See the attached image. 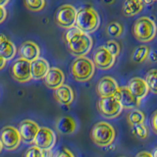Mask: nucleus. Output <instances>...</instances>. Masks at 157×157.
I'll use <instances>...</instances> for the list:
<instances>
[{
    "label": "nucleus",
    "instance_id": "3",
    "mask_svg": "<svg viewBox=\"0 0 157 157\" xmlns=\"http://www.w3.org/2000/svg\"><path fill=\"white\" fill-rule=\"evenodd\" d=\"M116 132L114 128L106 122H98L92 128L90 137L94 144L100 147H107L113 144Z\"/></svg>",
    "mask_w": 157,
    "mask_h": 157
},
{
    "label": "nucleus",
    "instance_id": "2",
    "mask_svg": "<svg viewBox=\"0 0 157 157\" xmlns=\"http://www.w3.org/2000/svg\"><path fill=\"white\" fill-rule=\"evenodd\" d=\"M100 25L99 15L96 10L90 7H85L77 11L75 27L86 33L95 32Z\"/></svg>",
    "mask_w": 157,
    "mask_h": 157
},
{
    "label": "nucleus",
    "instance_id": "6",
    "mask_svg": "<svg viewBox=\"0 0 157 157\" xmlns=\"http://www.w3.org/2000/svg\"><path fill=\"white\" fill-rule=\"evenodd\" d=\"M97 108L100 114L107 119H113V118L118 117L123 110L120 102L114 95L100 97V99L97 102Z\"/></svg>",
    "mask_w": 157,
    "mask_h": 157
},
{
    "label": "nucleus",
    "instance_id": "23",
    "mask_svg": "<svg viewBox=\"0 0 157 157\" xmlns=\"http://www.w3.org/2000/svg\"><path fill=\"white\" fill-rule=\"evenodd\" d=\"M150 54V48L146 45L137 46L132 55V60L135 63H142L148 58Z\"/></svg>",
    "mask_w": 157,
    "mask_h": 157
},
{
    "label": "nucleus",
    "instance_id": "24",
    "mask_svg": "<svg viewBox=\"0 0 157 157\" xmlns=\"http://www.w3.org/2000/svg\"><path fill=\"white\" fill-rule=\"evenodd\" d=\"M127 120H128V123L132 127L136 125L144 124V122L145 120V116L144 114V112H141L140 110L134 109L128 114Z\"/></svg>",
    "mask_w": 157,
    "mask_h": 157
},
{
    "label": "nucleus",
    "instance_id": "19",
    "mask_svg": "<svg viewBox=\"0 0 157 157\" xmlns=\"http://www.w3.org/2000/svg\"><path fill=\"white\" fill-rule=\"evenodd\" d=\"M54 97L61 105H70L74 100V91L67 85H62L54 90Z\"/></svg>",
    "mask_w": 157,
    "mask_h": 157
},
{
    "label": "nucleus",
    "instance_id": "22",
    "mask_svg": "<svg viewBox=\"0 0 157 157\" xmlns=\"http://www.w3.org/2000/svg\"><path fill=\"white\" fill-rule=\"evenodd\" d=\"M142 8L144 3L141 0H125L123 5V13L127 17H134L141 11Z\"/></svg>",
    "mask_w": 157,
    "mask_h": 157
},
{
    "label": "nucleus",
    "instance_id": "11",
    "mask_svg": "<svg viewBox=\"0 0 157 157\" xmlns=\"http://www.w3.org/2000/svg\"><path fill=\"white\" fill-rule=\"evenodd\" d=\"M115 60L116 57L113 56L104 46H99L95 49L92 62L95 67L101 70H108L114 65Z\"/></svg>",
    "mask_w": 157,
    "mask_h": 157
},
{
    "label": "nucleus",
    "instance_id": "9",
    "mask_svg": "<svg viewBox=\"0 0 157 157\" xmlns=\"http://www.w3.org/2000/svg\"><path fill=\"white\" fill-rule=\"evenodd\" d=\"M11 74L14 80L19 82H27L33 78L31 72V62L22 58L17 59L11 67Z\"/></svg>",
    "mask_w": 157,
    "mask_h": 157
},
{
    "label": "nucleus",
    "instance_id": "18",
    "mask_svg": "<svg viewBox=\"0 0 157 157\" xmlns=\"http://www.w3.org/2000/svg\"><path fill=\"white\" fill-rule=\"evenodd\" d=\"M49 69H50L49 63L44 58L39 57L36 60L31 62L32 77L34 80H41V78H44Z\"/></svg>",
    "mask_w": 157,
    "mask_h": 157
},
{
    "label": "nucleus",
    "instance_id": "30",
    "mask_svg": "<svg viewBox=\"0 0 157 157\" xmlns=\"http://www.w3.org/2000/svg\"><path fill=\"white\" fill-rule=\"evenodd\" d=\"M104 47L114 57H117L120 54V44L115 40H108Z\"/></svg>",
    "mask_w": 157,
    "mask_h": 157
},
{
    "label": "nucleus",
    "instance_id": "37",
    "mask_svg": "<svg viewBox=\"0 0 157 157\" xmlns=\"http://www.w3.org/2000/svg\"><path fill=\"white\" fill-rule=\"evenodd\" d=\"M142 3H145V4H152L155 0H141Z\"/></svg>",
    "mask_w": 157,
    "mask_h": 157
},
{
    "label": "nucleus",
    "instance_id": "31",
    "mask_svg": "<svg viewBox=\"0 0 157 157\" xmlns=\"http://www.w3.org/2000/svg\"><path fill=\"white\" fill-rule=\"evenodd\" d=\"M56 157H75V156H74V154L69 149L63 148L58 152Z\"/></svg>",
    "mask_w": 157,
    "mask_h": 157
},
{
    "label": "nucleus",
    "instance_id": "20",
    "mask_svg": "<svg viewBox=\"0 0 157 157\" xmlns=\"http://www.w3.org/2000/svg\"><path fill=\"white\" fill-rule=\"evenodd\" d=\"M17 53V48L15 44L9 40L5 36H0V55H1L5 60L9 61L12 60Z\"/></svg>",
    "mask_w": 157,
    "mask_h": 157
},
{
    "label": "nucleus",
    "instance_id": "1",
    "mask_svg": "<svg viewBox=\"0 0 157 157\" xmlns=\"http://www.w3.org/2000/svg\"><path fill=\"white\" fill-rule=\"evenodd\" d=\"M65 41L69 51L76 57H82L90 53L92 48V38L88 33L80 31L76 27L68 29L65 33Z\"/></svg>",
    "mask_w": 157,
    "mask_h": 157
},
{
    "label": "nucleus",
    "instance_id": "13",
    "mask_svg": "<svg viewBox=\"0 0 157 157\" xmlns=\"http://www.w3.org/2000/svg\"><path fill=\"white\" fill-rule=\"evenodd\" d=\"M38 130L39 126L37 125V123L32 120H24L20 123L18 131L22 140L27 142V144H33Z\"/></svg>",
    "mask_w": 157,
    "mask_h": 157
},
{
    "label": "nucleus",
    "instance_id": "27",
    "mask_svg": "<svg viewBox=\"0 0 157 157\" xmlns=\"http://www.w3.org/2000/svg\"><path fill=\"white\" fill-rule=\"evenodd\" d=\"M106 33L108 36H110L112 37H119L123 33V27L120 23L112 22L107 26Z\"/></svg>",
    "mask_w": 157,
    "mask_h": 157
},
{
    "label": "nucleus",
    "instance_id": "32",
    "mask_svg": "<svg viewBox=\"0 0 157 157\" xmlns=\"http://www.w3.org/2000/svg\"><path fill=\"white\" fill-rule=\"evenodd\" d=\"M7 17V11L4 7L0 6V24H1Z\"/></svg>",
    "mask_w": 157,
    "mask_h": 157
},
{
    "label": "nucleus",
    "instance_id": "26",
    "mask_svg": "<svg viewBox=\"0 0 157 157\" xmlns=\"http://www.w3.org/2000/svg\"><path fill=\"white\" fill-rule=\"evenodd\" d=\"M25 6L29 11L38 12L45 7V0H24Z\"/></svg>",
    "mask_w": 157,
    "mask_h": 157
},
{
    "label": "nucleus",
    "instance_id": "14",
    "mask_svg": "<svg viewBox=\"0 0 157 157\" xmlns=\"http://www.w3.org/2000/svg\"><path fill=\"white\" fill-rule=\"evenodd\" d=\"M118 88L119 86L115 78L111 77H103L97 83L96 90L100 97H106L115 95Z\"/></svg>",
    "mask_w": 157,
    "mask_h": 157
},
{
    "label": "nucleus",
    "instance_id": "7",
    "mask_svg": "<svg viewBox=\"0 0 157 157\" xmlns=\"http://www.w3.org/2000/svg\"><path fill=\"white\" fill-rule=\"evenodd\" d=\"M78 10L70 4H65L58 9L55 16V22L59 27L70 29L75 27Z\"/></svg>",
    "mask_w": 157,
    "mask_h": 157
},
{
    "label": "nucleus",
    "instance_id": "38",
    "mask_svg": "<svg viewBox=\"0 0 157 157\" xmlns=\"http://www.w3.org/2000/svg\"><path fill=\"white\" fill-rule=\"evenodd\" d=\"M156 154H157V149L155 148L154 151H153V153H152L151 155H152V157H156Z\"/></svg>",
    "mask_w": 157,
    "mask_h": 157
},
{
    "label": "nucleus",
    "instance_id": "28",
    "mask_svg": "<svg viewBox=\"0 0 157 157\" xmlns=\"http://www.w3.org/2000/svg\"><path fill=\"white\" fill-rule=\"evenodd\" d=\"M132 135L140 140H145L148 136V129L144 124H140L132 126Z\"/></svg>",
    "mask_w": 157,
    "mask_h": 157
},
{
    "label": "nucleus",
    "instance_id": "17",
    "mask_svg": "<svg viewBox=\"0 0 157 157\" xmlns=\"http://www.w3.org/2000/svg\"><path fill=\"white\" fill-rule=\"evenodd\" d=\"M128 88L132 93V95L136 97L139 100L144 99L148 94L149 91V88L147 86L145 81L141 78H132L129 82Z\"/></svg>",
    "mask_w": 157,
    "mask_h": 157
},
{
    "label": "nucleus",
    "instance_id": "33",
    "mask_svg": "<svg viewBox=\"0 0 157 157\" xmlns=\"http://www.w3.org/2000/svg\"><path fill=\"white\" fill-rule=\"evenodd\" d=\"M156 118H157V113L154 112V113H153V116H152V119H151V126H152V129H153V131H154L155 132H157Z\"/></svg>",
    "mask_w": 157,
    "mask_h": 157
},
{
    "label": "nucleus",
    "instance_id": "35",
    "mask_svg": "<svg viewBox=\"0 0 157 157\" xmlns=\"http://www.w3.org/2000/svg\"><path fill=\"white\" fill-rule=\"evenodd\" d=\"M6 60H5V59L0 55V70H2V69L5 67V65H6Z\"/></svg>",
    "mask_w": 157,
    "mask_h": 157
},
{
    "label": "nucleus",
    "instance_id": "4",
    "mask_svg": "<svg viewBox=\"0 0 157 157\" xmlns=\"http://www.w3.org/2000/svg\"><path fill=\"white\" fill-rule=\"evenodd\" d=\"M95 66L90 58L78 57L71 65V73L78 82H87L94 75Z\"/></svg>",
    "mask_w": 157,
    "mask_h": 157
},
{
    "label": "nucleus",
    "instance_id": "25",
    "mask_svg": "<svg viewBox=\"0 0 157 157\" xmlns=\"http://www.w3.org/2000/svg\"><path fill=\"white\" fill-rule=\"evenodd\" d=\"M50 150H42L36 146H32L26 151L24 157H51Z\"/></svg>",
    "mask_w": 157,
    "mask_h": 157
},
{
    "label": "nucleus",
    "instance_id": "36",
    "mask_svg": "<svg viewBox=\"0 0 157 157\" xmlns=\"http://www.w3.org/2000/svg\"><path fill=\"white\" fill-rule=\"evenodd\" d=\"M10 2V0H0V6L4 7L5 5H7Z\"/></svg>",
    "mask_w": 157,
    "mask_h": 157
},
{
    "label": "nucleus",
    "instance_id": "15",
    "mask_svg": "<svg viewBox=\"0 0 157 157\" xmlns=\"http://www.w3.org/2000/svg\"><path fill=\"white\" fill-rule=\"evenodd\" d=\"M19 54L22 59H25L29 62L36 60L40 56V49L36 43L28 40L25 41L19 48Z\"/></svg>",
    "mask_w": 157,
    "mask_h": 157
},
{
    "label": "nucleus",
    "instance_id": "29",
    "mask_svg": "<svg viewBox=\"0 0 157 157\" xmlns=\"http://www.w3.org/2000/svg\"><path fill=\"white\" fill-rule=\"evenodd\" d=\"M156 74H157V71L155 70V69H152V70H150L148 73H147L146 78L144 80L147 86H148V88H149V90L152 91L153 93L157 92V90H156Z\"/></svg>",
    "mask_w": 157,
    "mask_h": 157
},
{
    "label": "nucleus",
    "instance_id": "10",
    "mask_svg": "<svg viewBox=\"0 0 157 157\" xmlns=\"http://www.w3.org/2000/svg\"><path fill=\"white\" fill-rule=\"evenodd\" d=\"M0 140L4 148L7 150H15L20 145L21 136L19 131L12 126H7L2 129L0 134Z\"/></svg>",
    "mask_w": 157,
    "mask_h": 157
},
{
    "label": "nucleus",
    "instance_id": "5",
    "mask_svg": "<svg viewBox=\"0 0 157 157\" xmlns=\"http://www.w3.org/2000/svg\"><path fill=\"white\" fill-rule=\"evenodd\" d=\"M132 33L139 41L149 42L155 37L156 25L150 18L141 17L136 21L132 28Z\"/></svg>",
    "mask_w": 157,
    "mask_h": 157
},
{
    "label": "nucleus",
    "instance_id": "21",
    "mask_svg": "<svg viewBox=\"0 0 157 157\" xmlns=\"http://www.w3.org/2000/svg\"><path fill=\"white\" fill-rule=\"evenodd\" d=\"M56 129L61 134H73L77 129V123L72 117H62L56 123Z\"/></svg>",
    "mask_w": 157,
    "mask_h": 157
},
{
    "label": "nucleus",
    "instance_id": "39",
    "mask_svg": "<svg viewBox=\"0 0 157 157\" xmlns=\"http://www.w3.org/2000/svg\"><path fill=\"white\" fill-rule=\"evenodd\" d=\"M2 149H3V145H2V142H1V140H0V152L2 151Z\"/></svg>",
    "mask_w": 157,
    "mask_h": 157
},
{
    "label": "nucleus",
    "instance_id": "34",
    "mask_svg": "<svg viewBox=\"0 0 157 157\" xmlns=\"http://www.w3.org/2000/svg\"><path fill=\"white\" fill-rule=\"evenodd\" d=\"M136 157H152V155L151 153H149V152H147V151H141V152H139Z\"/></svg>",
    "mask_w": 157,
    "mask_h": 157
},
{
    "label": "nucleus",
    "instance_id": "12",
    "mask_svg": "<svg viewBox=\"0 0 157 157\" xmlns=\"http://www.w3.org/2000/svg\"><path fill=\"white\" fill-rule=\"evenodd\" d=\"M114 96L120 102L122 108H125V109H135L140 104V100L132 95L128 86H119Z\"/></svg>",
    "mask_w": 157,
    "mask_h": 157
},
{
    "label": "nucleus",
    "instance_id": "8",
    "mask_svg": "<svg viewBox=\"0 0 157 157\" xmlns=\"http://www.w3.org/2000/svg\"><path fill=\"white\" fill-rule=\"evenodd\" d=\"M33 144L42 150H51L56 144L55 132L46 127L39 128Z\"/></svg>",
    "mask_w": 157,
    "mask_h": 157
},
{
    "label": "nucleus",
    "instance_id": "16",
    "mask_svg": "<svg viewBox=\"0 0 157 157\" xmlns=\"http://www.w3.org/2000/svg\"><path fill=\"white\" fill-rule=\"evenodd\" d=\"M65 75L59 68H50L46 76L44 77V83L48 88L56 90L57 87L64 85Z\"/></svg>",
    "mask_w": 157,
    "mask_h": 157
}]
</instances>
